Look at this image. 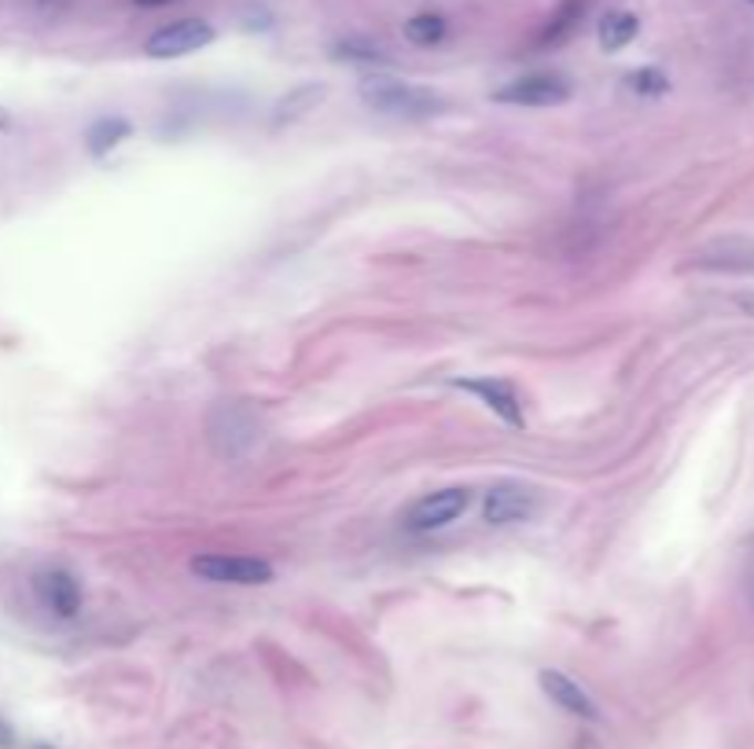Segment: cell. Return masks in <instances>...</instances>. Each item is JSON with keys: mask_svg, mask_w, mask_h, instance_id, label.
I'll list each match as a JSON object with an SVG mask.
<instances>
[{"mask_svg": "<svg viewBox=\"0 0 754 749\" xmlns=\"http://www.w3.org/2000/svg\"><path fill=\"white\" fill-rule=\"evenodd\" d=\"M136 8H166V4H174V0H133Z\"/></svg>", "mask_w": 754, "mask_h": 749, "instance_id": "cell-18", "label": "cell"}, {"mask_svg": "<svg viewBox=\"0 0 754 749\" xmlns=\"http://www.w3.org/2000/svg\"><path fill=\"white\" fill-rule=\"evenodd\" d=\"M361 100L364 107L391 114V118H434L445 111V100L434 89L397 82V77H364Z\"/></svg>", "mask_w": 754, "mask_h": 749, "instance_id": "cell-1", "label": "cell"}, {"mask_svg": "<svg viewBox=\"0 0 754 749\" xmlns=\"http://www.w3.org/2000/svg\"><path fill=\"white\" fill-rule=\"evenodd\" d=\"M328 96V89L324 85H317V82H306V85H295L288 96H280V103L272 107V125H291V122H299L306 118L310 111H317V103H321Z\"/></svg>", "mask_w": 754, "mask_h": 749, "instance_id": "cell-11", "label": "cell"}, {"mask_svg": "<svg viewBox=\"0 0 754 749\" xmlns=\"http://www.w3.org/2000/svg\"><path fill=\"white\" fill-rule=\"evenodd\" d=\"M214 38L217 30L207 19H177L169 22V27L155 30L152 38H147L144 52L152 55V60H180V55L207 49V44H214Z\"/></svg>", "mask_w": 754, "mask_h": 749, "instance_id": "cell-3", "label": "cell"}, {"mask_svg": "<svg viewBox=\"0 0 754 749\" xmlns=\"http://www.w3.org/2000/svg\"><path fill=\"white\" fill-rule=\"evenodd\" d=\"M534 511H538V492L519 486V481H500L483 500V518L489 526L527 522V518H534Z\"/></svg>", "mask_w": 754, "mask_h": 749, "instance_id": "cell-6", "label": "cell"}, {"mask_svg": "<svg viewBox=\"0 0 754 749\" xmlns=\"http://www.w3.org/2000/svg\"><path fill=\"white\" fill-rule=\"evenodd\" d=\"M467 507H472V489H438L427 492L424 500L413 503V511L405 514L409 533H434V529L456 522Z\"/></svg>", "mask_w": 754, "mask_h": 749, "instance_id": "cell-5", "label": "cell"}, {"mask_svg": "<svg viewBox=\"0 0 754 749\" xmlns=\"http://www.w3.org/2000/svg\"><path fill=\"white\" fill-rule=\"evenodd\" d=\"M133 125L122 118V114H104V118H96L93 125H89L85 133V152L93 158H104L111 155L114 147H118L122 141H130Z\"/></svg>", "mask_w": 754, "mask_h": 749, "instance_id": "cell-12", "label": "cell"}, {"mask_svg": "<svg viewBox=\"0 0 754 749\" xmlns=\"http://www.w3.org/2000/svg\"><path fill=\"white\" fill-rule=\"evenodd\" d=\"M335 55L339 60H353V63H386V55L380 44L364 41V38H347L335 44Z\"/></svg>", "mask_w": 754, "mask_h": 749, "instance_id": "cell-15", "label": "cell"}, {"mask_svg": "<svg viewBox=\"0 0 754 749\" xmlns=\"http://www.w3.org/2000/svg\"><path fill=\"white\" fill-rule=\"evenodd\" d=\"M33 592H38L41 603L63 621L78 617V610H82V584H78L74 573H66V570H41L38 578H33Z\"/></svg>", "mask_w": 754, "mask_h": 749, "instance_id": "cell-7", "label": "cell"}, {"mask_svg": "<svg viewBox=\"0 0 754 749\" xmlns=\"http://www.w3.org/2000/svg\"><path fill=\"white\" fill-rule=\"evenodd\" d=\"M567 100L570 82L564 74H523L494 92V103H508V107H559Z\"/></svg>", "mask_w": 754, "mask_h": 749, "instance_id": "cell-4", "label": "cell"}, {"mask_svg": "<svg viewBox=\"0 0 754 749\" xmlns=\"http://www.w3.org/2000/svg\"><path fill=\"white\" fill-rule=\"evenodd\" d=\"M751 4H754V0H751Z\"/></svg>", "mask_w": 754, "mask_h": 749, "instance_id": "cell-20", "label": "cell"}, {"mask_svg": "<svg viewBox=\"0 0 754 749\" xmlns=\"http://www.w3.org/2000/svg\"><path fill=\"white\" fill-rule=\"evenodd\" d=\"M38 749H52V746H38Z\"/></svg>", "mask_w": 754, "mask_h": 749, "instance_id": "cell-19", "label": "cell"}, {"mask_svg": "<svg viewBox=\"0 0 754 749\" xmlns=\"http://www.w3.org/2000/svg\"><path fill=\"white\" fill-rule=\"evenodd\" d=\"M188 570L207 584H239V587H255L272 581V566L266 559H250V555H196L188 562Z\"/></svg>", "mask_w": 754, "mask_h": 749, "instance_id": "cell-2", "label": "cell"}, {"mask_svg": "<svg viewBox=\"0 0 754 749\" xmlns=\"http://www.w3.org/2000/svg\"><path fill=\"white\" fill-rule=\"evenodd\" d=\"M641 33V19L633 15V11H608V15L600 19V49L603 52H622L626 44H633V38Z\"/></svg>", "mask_w": 754, "mask_h": 749, "instance_id": "cell-13", "label": "cell"}, {"mask_svg": "<svg viewBox=\"0 0 754 749\" xmlns=\"http://www.w3.org/2000/svg\"><path fill=\"white\" fill-rule=\"evenodd\" d=\"M445 33H450V22L438 11H420V15L405 22V41L416 44V49H434V44L445 41Z\"/></svg>", "mask_w": 754, "mask_h": 749, "instance_id": "cell-14", "label": "cell"}, {"mask_svg": "<svg viewBox=\"0 0 754 749\" xmlns=\"http://www.w3.org/2000/svg\"><path fill=\"white\" fill-rule=\"evenodd\" d=\"M453 386L464 389V394L478 397L489 412H494V416H500L508 426H523V423H527V419H523V400H519V394L508 383H500V378H453Z\"/></svg>", "mask_w": 754, "mask_h": 749, "instance_id": "cell-8", "label": "cell"}, {"mask_svg": "<svg viewBox=\"0 0 754 749\" xmlns=\"http://www.w3.org/2000/svg\"><path fill=\"white\" fill-rule=\"evenodd\" d=\"M626 85L633 92H641V96H662V92L670 89V77L659 71V66H641V71H633L626 77Z\"/></svg>", "mask_w": 754, "mask_h": 749, "instance_id": "cell-16", "label": "cell"}, {"mask_svg": "<svg viewBox=\"0 0 754 749\" xmlns=\"http://www.w3.org/2000/svg\"><path fill=\"white\" fill-rule=\"evenodd\" d=\"M586 8L589 0H564L552 19L545 22V30L538 33V49H556V44H564L575 38V30L581 27V19H586Z\"/></svg>", "mask_w": 754, "mask_h": 749, "instance_id": "cell-10", "label": "cell"}, {"mask_svg": "<svg viewBox=\"0 0 754 749\" xmlns=\"http://www.w3.org/2000/svg\"><path fill=\"white\" fill-rule=\"evenodd\" d=\"M538 684L548 698L556 701L559 709L570 712V717H581V720H600V709H597V701L589 698V690L575 684L567 673H559V668H541L538 673Z\"/></svg>", "mask_w": 754, "mask_h": 749, "instance_id": "cell-9", "label": "cell"}, {"mask_svg": "<svg viewBox=\"0 0 754 749\" xmlns=\"http://www.w3.org/2000/svg\"><path fill=\"white\" fill-rule=\"evenodd\" d=\"M0 749H16V731L4 720H0Z\"/></svg>", "mask_w": 754, "mask_h": 749, "instance_id": "cell-17", "label": "cell"}]
</instances>
